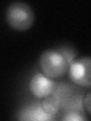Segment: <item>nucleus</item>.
<instances>
[{
  "mask_svg": "<svg viewBox=\"0 0 91 121\" xmlns=\"http://www.w3.org/2000/svg\"><path fill=\"white\" fill-rule=\"evenodd\" d=\"M8 24L13 29L25 30L31 26L34 20L33 11L28 4L15 2L11 4L6 12Z\"/></svg>",
  "mask_w": 91,
  "mask_h": 121,
  "instance_id": "7ed1b4c3",
  "label": "nucleus"
},
{
  "mask_svg": "<svg viewBox=\"0 0 91 121\" xmlns=\"http://www.w3.org/2000/svg\"><path fill=\"white\" fill-rule=\"evenodd\" d=\"M64 120H84L86 118L81 114V112L77 111H71L65 113L64 117L63 118Z\"/></svg>",
  "mask_w": 91,
  "mask_h": 121,
  "instance_id": "6e6552de",
  "label": "nucleus"
},
{
  "mask_svg": "<svg viewBox=\"0 0 91 121\" xmlns=\"http://www.w3.org/2000/svg\"><path fill=\"white\" fill-rule=\"evenodd\" d=\"M56 82L46 75L38 73L30 81V90L34 96L38 98H44L52 95L55 88Z\"/></svg>",
  "mask_w": 91,
  "mask_h": 121,
  "instance_id": "39448f33",
  "label": "nucleus"
},
{
  "mask_svg": "<svg viewBox=\"0 0 91 121\" xmlns=\"http://www.w3.org/2000/svg\"><path fill=\"white\" fill-rule=\"evenodd\" d=\"M70 64L59 49H47L40 58V67L44 75L50 79H59L66 73Z\"/></svg>",
  "mask_w": 91,
  "mask_h": 121,
  "instance_id": "f03ea898",
  "label": "nucleus"
},
{
  "mask_svg": "<svg viewBox=\"0 0 91 121\" xmlns=\"http://www.w3.org/2000/svg\"><path fill=\"white\" fill-rule=\"evenodd\" d=\"M83 105L86 111L91 115V91L86 93V96L83 98Z\"/></svg>",
  "mask_w": 91,
  "mask_h": 121,
  "instance_id": "9d476101",
  "label": "nucleus"
},
{
  "mask_svg": "<svg viewBox=\"0 0 91 121\" xmlns=\"http://www.w3.org/2000/svg\"><path fill=\"white\" fill-rule=\"evenodd\" d=\"M59 50L62 53V54L66 57V58L68 59V62L71 64V63L72 62L74 58L75 57V54L76 53L74 52V49L71 48H68L67 47H64V48H58Z\"/></svg>",
  "mask_w": 91,
  "mask_h": 121,
  "instance_id": "1a4fd4ad",
  "label": "nucleus"
},
{
  "mask_svg": "<svg viewBox=\"0 0 91 121\" xmlns=\"http://www.w3.org/2000/svg\"><path fill=\"white\" fill-rule=\"evenodd\" d=\"M52 95L58 98L61 109L64 112L83 111V93L79 86L64 81L56 82Z\"/></svg>",
  "mask_w": 91,
  "mask_h": 121,
  "instance_id": "f257e3e1",
  "label": "nucleus"
},
{
  "mask_svg": "<svg viewBox=\"0 0 91 121\" xmlns=\"http://www.w3.org/2000/svg\"><path fill=\"white\" fill-rule=\"evenodd\" d=\"M25 115L28 116V119L29 120H51L52 117L46 114L43 111V109L41 108L40 105L38 106V107H34V108H30L27 111H26Z\"/></svg>",
  "mask_w": 91,
  "mask_h": 121,
  "instance_id": "0eeeda50",
  "label": "nucleus"
},
{
  "mask_svg": "<svg viewBox=\"0 0 91 121\" xmlns=\"http://www.w3.org/2000/svg\"><path fill=\"white\" fill-rule=\"evenodd\" d=\"M69 77L76 85L91 88V57H83L72 61L69 66Z\"/></svg>",
  "mask_w": 91,
  "mask_h": 121,
  "instance_id": "20e7f679",
  "label": "nucleus"
},
{
  "mask_svg": "<svg viewBox=\"0 0 91 121\" xmlns=\"http://www.w3.org/2000/svg\"><path fill=\"white\" fill-rule=\"evenodd\" d=\"M40 107L46 114L51 117L55 115L61 109L58 98L53 95L44 98L40 103Z\"/></svg>",
  "mask_w": 91,
  "mask_h": 121,
  "instance_id": "423d86ee",
  "label": "nucleus"
}]
</instances>
